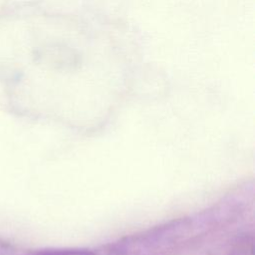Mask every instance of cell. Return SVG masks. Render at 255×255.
I'll return each instance as SVG.
<instances>
[{"mask_svg":"<svg viewBox=\"0 0 255 255\" xmlns=\"http://www.w3.org/2000/svg\"><path fill=\"white\" fill-rule=\"evenodd\" d=\"M36 255H97L86 249H52L37 253Z\"/></svg>","mask_w":255,"mask_h":255,"instance_id":"1","label":"cell"}]
</instances>
